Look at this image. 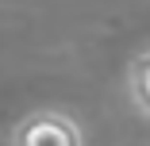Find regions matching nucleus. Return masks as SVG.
Wrapping results in <instances>:
<instances>
[{
	"instance_id": "f257e3e1",
	"label": "nucleus",
	"mask_w": 150,
	"mask_h": 146,
	"mask_svg": "<svg viewBox=\"0 0 150 146\" xmlns=\"http://www.w3.org/2000/svg\"><path fill=\"white\" fill-rule=\"evenodd\" d=\"M12 146H85V135H81L77 119H69L66 111L42 108L19 119Z\"/></svg>"
},
{
	"instance_id": "f03ea898",
	"label": "nucleus",
	"mask_w": 150,
	"mask_h": 146,
	"mask_svg": "<svg viewBox=\"0 0 150 146\" xmlns=\"http://www.w3.org/2000/svg\"><path fill=\"white\" fill-rule=\"evenodd\" d=\"M127 89H131V100L142 115H150V50H142L135 62H131V73H127Z\"/></svg>"
}]
</instances>
